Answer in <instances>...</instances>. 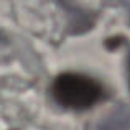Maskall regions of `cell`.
I'll use <instances>...</instances> for the list:
<instances>
[{
    "label": "cell",
    "instance_id": "6da1fadb",
    "mask_svg": "<svg viewBox=\"0 0 130 130\" xmlns=\"http://www.w3.org/2000/svg\"><path fill=\"white\" fill-rule=\"evenodd\" d=\"M54 101L64 109L87 110L104 99V86L97 79L81 73H63L51 86Z\"/></svg>",
    "mask_w": 130,
    "mask_h": 130
},
{
    "label": "cell",
    "instance_id": "7a4b0ae2",
    "mask_svg": "<svg viewBox=\"0 0 130 130\" xmlns=\"http://www.w3.org/2000/svg\"><path fill=\"white\" fill-rule=\"evenodd\" d=\"M101 130H130V107H120L102 120Z\"/></svg>",
    "mask_w": 130,
    "mask_h": 130
},
{
    "label": "cell",
    "instance_id": "3957f363",
    "mask_svg": "<svg viewBox=\"0 0 130 130\" xmlns=\"http://www.w3.org/2000/svg\"><path fill=\"white\" fill-rule=\"evenodd\" d=\"M128 17H130V13H128Z\"/></svg>",
    "mask_w": 130,
    "mask_h": 130
}]
</instances>
